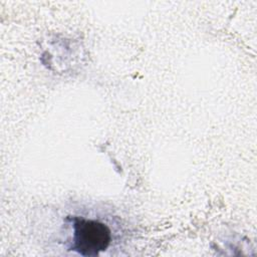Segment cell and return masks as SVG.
<instances>
[{
	"mask_svg": "<svg viewBox=\"0 0 257 257\" xmlns=\"http://www.w3.org/2000/svg\"><path fill=\"white\" fill-rule=\"evenodd\" d=\"M72 228L73 235L70 249L81 256H96L110 244V229L102 222L74 217Z\"/></svg>",
	"mask_w": 257,
	"mask_h": 257,
	"instance_id": "obj_1",
	"label": "cell"
}]
</instances>
